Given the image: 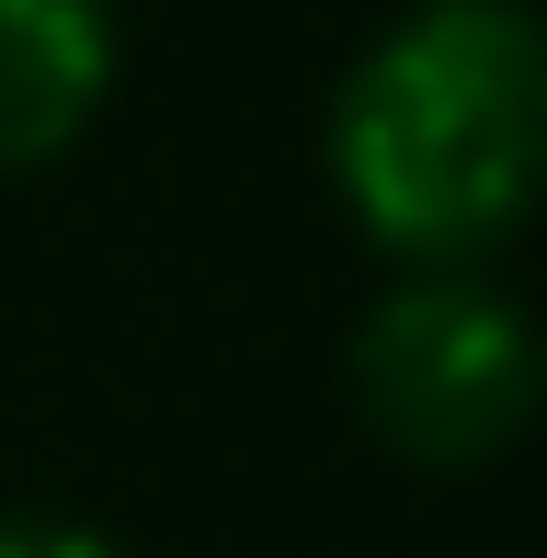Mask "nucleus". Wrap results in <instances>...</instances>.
<instances>
[{
  "mask_svg": "<svg viewBox=\"0 0 547 558\" xmlns=\"http://www.w3.org/2000/svg\"><path fill=\"white\" fill-rule=\"evenodd\" d=\"M331 194L411 274H479L547 206V23L525 0H422L331 92Z\"/></svg>",
  "mask_w": 547,
  "mask_h": 558,
  "instance_id": "obj_1",
  "label": "nucleus"
},
{
  "mask_svg": "<svg viewBox=\"0 0 547 558\" xmlns=\"http://www.w3.org/2000/svg\"><path fill=\"white\" fill-rule=\"evenodd\" d=\"M114 92V0H0V183L46 171Z\"/></svg>",
  "mask_w": 547,
  "mask_h": 558,
  "instance_id": "obj_3",
  "label": "nucleus"
},
{
  "mask_svg": "<svg viewBox=\"0 0 547 558\" xmlns=\"http://www.w3.org/2000/svg\"><path fill=\"white\" fill-rule=\"evenodd\" d=\"M0 558H126V547L92 536V524H58V513H12L0 524Z\"/></svg>",
  "mask_w": 547,
  "mask_h": 558,
  "instance_id": "obj_4",
  "label": "nucleus"
},
{
  "mask_svg": "<svg viewBox=\"0 0 547 558\" xmlns=\"http://www.w3.org/2000/svg\"><path fill=\"white\" fill-rule=\"evenodd\" d=\"M354 411L411 468H490L547 411V342L479 274H400L354 331Z\"/></svg>",
  "mask_w": 547,
  "mask_h": 558,
  "instance_id": "obj_2",
  "label": "nucleus"
}]
</instances>
